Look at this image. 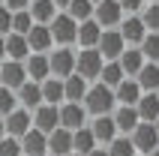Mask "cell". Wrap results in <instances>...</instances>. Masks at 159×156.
I'll list each match as a JSON object with an SVG mask.
<instances>
[{
	"label": "cell",
	"mask_w": 159,
	"mask_h": 156,
	"mask_svg": "<svg viewBox=\"0 0 159 156\" xmlns=\"http://www.w3.org/2000/svg\"><path fill=\"white\" fill-rule=\"evenodd\" d=\"M84 111L90 114V117H105V114H111L114 111V105H117V99H114V90L111 87H105V84H90L87 87V96H84Z\"/></svg>",
	"instance_id": "cell-1"
},
{
	"label": "cell",
	"mask_w": 159,
	"mask_h": 156,
	"mask_svg": "<svg viewBox=\"0 0 159 156\" xmlns=\"http://www.w3.org/2000/svg\"><path fill=\"white\" fill-rule=\"evenodd\" d=\"M102 66H105V60L99 57L96 48H81L78 54H75V75H81L84 81H96L99 72H102Z\"/></svg>",
	"instance_id": "cell-2"
},
{
	"label": "cell",
	"mask_w": 159,
	"mask_h": 156,
	"mask_svg": "<svg viewBox=\"0 0 159 156\" xmlns=\"http://www.w3.org/2000/svg\"><path fill=\"white\" fill-rule=\"evenodd\" d=\"M48 69H51V78H57V81H66L69 75H75V51L72 48L48 51Z\"/></svg>",
	"instance_id": "cell-3"
},
{
	"label": "cell",
	"mask_w": 159,
	"mask_h": 156,
	"mask_svg": "<svg viewBox=\"0 0 159 156\" xmlns=\"http://www.w3.org/2000/svg\"><path fill=\"white\" fill-rule=\"evenodd\" d=\"M48 30H51V39L60 45V48H66V45H72L75 39H78V24H75L66 12L54 15V21L48 24Z\"/></svg>",
	"instance_id": "cell-4"
},
{
	"label": "cell",
	"mask_w": 159,
	"mask_h": 156,
	"mask_svg": "<svg viewBox=\"0 0 159 156\" xmlns=\"http://www.w3.org/2000/svg\"><path fill=\"white\" fill-rule=\"evenodd\" d=\"M129 141H132V147H135L138 156H150L159 147V132L153 129V123H138L135 132L129 135Z\"/></svg>",
	"instance_id": "cell-5"
},
{
	"label": "cell",
	"mask_w": 159,
	"mask_h": 156,
	"mask_svg": "<svg viewBox=\"0 0 159 156\" xmlns=\"http://www.w3.org/2000/svg\"><path fill=\"white\" fill-rule=\"evenodd\" d=\"M123 48H126V42H123V36L117 33V27L114 30H102V36H99V42H96V51H99V57L105 63H114L123 54Z\"/></svg>",
	"instance_id": "cell-6"
},
{
	"label": "cell",
	"mask_w": 159,
	"mask_h": 156,
	"mask_svg": "<svg viewBox=\"0 0 159 156\" xmlns=\"http://www.w3.org/2000/svg\"><path fill=\"white\" fill-rule=\"evenodd\" d=\"M93 21H96L102 30H114L120 21H123V12H120V3L117 0H102L93 6Z\"/></svg>",
	"instance_id": "cell-7"
},
{
	"label": "cell",
	"mask_w": 159,
	"mask_h": 156,
	"mask_svg": "<svg viewBox=\"0 0 159 156\" xmlns=\"http://www.w3.org/2000/svg\"><path fill=\"white\" fill-rule=\"evenodd\" d=\"M60 129L66 132H78L87 126V111H84V105H75V102H63L60 108Z\"/></svg>",
	"instance_id": "cell-8"
},
{
	"label": "cell",
	"mask_w": 159,
	"mask_h": 156,
	"mask_svg": "<svg viewBox=\"0 0 159 156\" xmlns=\"http://www.w3.org/2000/svg\"><path fill=\"white\" fill-rule=\"evenodd\" d=\"M60 105H39L33 111V129L42 135H51L54 129H60Z\"/></svg>",
	"instance_id": "cell-9"
},
{
	"label": "cell",
	"mask_w": 159,
	"mask_h": 156,
	"mask_svg": "<svg viewBox=\"0 0 159 156\" xmlns=\"http://www.w3.org/2000/svg\"><path fill=\"white\" fill-rule=\"evenodd\" d=\"M3 120H6V135L9 138H18V141L33 129V114L24 111V108H15V111L9 114V117H3Z\"/></svg>",
	"instance_id": "cell-10"
},
{
	"label": "cell",
	"mask_w": 159,
	"mask_h": 156,
	"mask_svg": "<svg viewBox=\"0 0 159 156\" xmlns=\"http://www.w3.org/2000/svg\"><path fill=\"white\" fill-rule=\"evenodd\" d=\"M27 48H30V54H48V48L54 45V39H51V30L45 24H33L30 30H27Z\"/></svg>",
	"instance_id": "cell-11"
},
{
	"label": "cell",
	"mask_w": 159,
	"mask_h": 156,
	"mask_svg": "<svg viewBox=\"0 0 159 156\" xmlns=\"http://www.w3.org/2000/svg\"><path fill=\"white\" fill-rule=\"evenodd\" d=\"M117 33L123 36L126 45L138 48V45H141V39L147 36V30H144V24H141V18H138V15H129V18H123V21L117 24Z\"/></svg>",
	"instance_id": "cell-12"
},
{
	"label": "cell",
	"mask_w": 159,
	"mask_h": 156,
	"mask_svg": "<svg viewBox=\"0 0 159 156\" xmlns=\"http://www.w3.org/2000/svg\"><path fill=\"white\" fill-rule=\"evenodd\" d=\"M24 72H27V81L33 84H42L51 78V69H48V54H30L24 60Z\"/></svg>",
	"instance_id": "cell-13"
},
{
	"label": "cell",
	"mask_w": 159,
	"mask_h": 156,
	"mask_svg": "<svg viewBox=\"0 0 159 156\" xmlns=\"http://www.w3.org/2000/svg\"><path fill=\"white\" fill-rule=\"evenodd\" d=\"M24 81H27L24 63H15V60H3V63H0V84H3V87L18 90Z\"/></svg>",
	"instance_id": "cell-14"
},
{
	"label": "cell",
	"mask_w": 159,
	"mask_h": 156,
	"mask_svg": "<svg viewBox=\"0 0 159 156\" xmlns=\"http://www.w3.org/2000/svg\"><path fill=\"white\" fill-rule=\"evenodd\" d=\"M87 129L93 132L96 144H111V141L117 138V126H114V120H111V114H105V117H93V120L87 123Z\"/></svg>",
	"instance_id": "cell-15"
},
{
	"label": "cell",
	"mask_w": 159,
	"mask_h": 156,
	"mask_svg": "<svg viewBox=\"0 0 159 156\" xmlns=\"http://www.w3.org/2000/svg\"><path fill=\"white\" fill-rule=\"evenodd\" d=\"M18 144H21V156H48V135L36 129H30Z\"/></svg>",
	"instance_id": "cell-16"
},
{
	"label": "cell",
	"mask_w": 159,
	"mask_h": 156,
	"mask_svg": "<svg viewBox=\"0 0 159 156\" xmlns=\"http://www.w3.org/2000/svg\"><path fill=\"white\" fill-rule=\"evenodd\" d=\"M15 96H18V105H21L24 111H36V108L42 105V87L33 84V81H24V84L15 90Z\"/></svg>",
	"instance_id": "cell-17"
},
{
	"label": "cell",
	"mask_w": 159,
	"mask_h": 156,
	"mask_svg": "<svg viewBox=\"0 0 159 156\" xmlns=\"http://www.w3.org/2000/svg\"><path fill=\"white\" fill-rule=\"evenodd\" d=\"M114 99H117V105L135 108V102L141 99V87L135 84V78H123V81L114 87Z\"/></svg>",
	"instance_id": "cell-18"
},
{
	"label": "cell",
	"mask_w": 159,
	"mask_h": 156,
	"mask_svg": "<svg viewBox=\"0 0 159 156\" xmlns=\"http://www.w3.org/2000/svg\"><path fill=\"white\" fill-rule=\"evenodd\" d=\"M117 66H120V72L126 78H135L141 72V66H144V54L138 48H123V54L117 57Z\"/></svg>",
	"instance_id": "cell-19"
},
{
	"label": "cell",
	"mask_w": 159,
	"mask_h": 156,
	"mask_svg": "<svg viewBox=\"0 0 159 156\" xmlns=\"http://www.w3.org/2000/svg\"><path fill=\"white\" fill-rule=\"evenodd\" d=\"M87 81L81 75H69L66 81H63V102H75V105H81L84 102V96H87Z\"/></svg>",
	"instance_id": "cell-20"
},
{
	"label": "cell",
	"mask_w": 159,
	"mask_h": 156,
	"mask_svg": "<svg viewBox=\"0 0 159 156\" xmlns=\"http://www.w3.org/2000/svg\"><path fill=\"white\" fill-rule=\"evenodd\" d=\"M135 114L141 123H153L159 117V96L156 93H141V99L135 102Z\"/></svg>",
	"instance_id": "cell-21"
},
{
	"label": "cell",
	"mask_w": 159,
	"mask_h": 156,
	"mask_svg": "<svg viewBox=\"0 0 159 156\" xmlns=\"http://www.w3.org/2000/svg\"><path fill=\"white\" fill-rule=\"evenodd\" d=\"M111 120H114V126H117V132L120 135H132L135 132V126H138V114H135V108H126V105H120L114 114H111Z\"/></svg>",
	"instance_id": "cell-22"
},
{
	"label": "cell",
	"mask_w": 159,
	"mask_h": 156,
	"mask_svg": "<svg viewBox=\"0 0 159 156\" xmlns=\"http://www.w3.org/2000/svg\"><path fill=\"white\" fill-rule=\"evenodd\" d=\"M135 84L141 87V93H156L159 90V63H144L141 72L135 75Z\"/></svg>",
	"instance_id": "cell-23"
},
{
	"label": "cell",
	"mask_w": 159,
	"mask_h": 156,
	"mask_svg": "<svg viewBox=\"0 0 159 156\" xmlns=\"http://www.w3.org/2000/svg\"><path fill=\"white\" fill-rule=\"evenodd\" d=\"M30 18H33V24H51L54 15H57V6H54L51 0H30Z\"/></svg>",
	"instance_id": "cell-24"
},
{
	"label": "cell",
	"mask_w": 159,
	"mask_h": 156,
	"mask_svg": "<svg viewBox=\"0 0 159 156\" xmlns=\"http://www.w3.org/2000/svg\"><path fill=\"white\" fill-rule=\"evenodd\" d=\"M72 153V132L54 129L48 135V156H69Z\"/></svg>",
	"instance_id": "cell-25"
},
{
	"label": "cell",
	"mask_w": 159,
	"mask_h": 156,
	"mask_svg": "<svg viewBox=\"0 0 159 156\" xmlns=\"http://www.w3.org/2000/svg\"><path fill=\"white\" fill-rule=\"evenodd\" d=\"M6 57L15 63H24L27 57H30V48H27V39L18 33H9L6 36Z\"/></svg>",
	"instance_id": "cell-26"
},
{
	"label": "cell",
	"mask_w": 159,
	"mask_h": 156,
	"mask_svg": "<svg viewBox=\"0 0 159 156\" xmlns=\"http://www.w3.org/2000/svg\"><path fill=\"white\" fill-rule=\"evenodd\" d=\"M99 36H102V27L90 18V21H84V24H78V39L75 42H81V48H96Z\"/></svg>",
	"instance_id": "cell-27"
},
{
	"label": "cell",
	"mask_w": 159,
	"mask_h": 156,
	"mask_svg": "<svg viewBox=\"0 0 159 156\" xmlns=\"http://www.w3.org/2000/svg\"><path fill=\"white\" fill-rule=\"evenodd\" d=\"M93 147H99L96 144V138H93V132L84 126V129H78V132H72V153H78V156H87Z\"/></svg>",
	"instance_id": "cell-28"
},
{
	"label": "cell",
	"mask_w": 159,
	"mask_h": 156,
	"mask_svg": "<svg viewBox=\"0 0 159 156\" xmlns=\"http://www.w3.org/2000/svg\"><path fill=\"white\" fill-rule=\"evenodd\" d=\"M39 87H42V105H63V81L48 78Z\"/></svg>",
	"instance_id": "cell-29"
},
{
	"label": "cell",
	"mask_w": 159,
	"mask_h": 156,
	"mask_svg": "<svg viewBox=\"0 0 159 156\" xmlns=\"http://www.w3.org/2000/svg\"><path fill=\"white\" fill-rule=\"evenodd\" d=\"M66 15L75 21V24H84L93 18V3L90 0H72L69 6H66Z\"/></svg>",
	"instance_id": "cell-30"
},
{
	"label": "cell",
	"mask_w": 159,
	"mask_h": 156,
	"mask_svg": "<svg viewBox=\"0 0 159 156\" xmlns=\"http://www.w3.org/2000/svg\"><path fill=\"white\" fill-rule=\"evenodd\" d=\"M138 51L144 54V63H159V33H147L138 45Z\"/></svg>",
	"instance_id": "cell-31"
},
{
	"label": "cell",
	"mask_w": 159,
	"mask_h": 156,
	"mask_svg": "<svg viewBox=\"0 0 159 156\" xmlns=\"http://www.w3.org/2000/svg\"><path fill=\"white\" fill-rule=\"evenodd\" d=\"M123 78H126V75L120 72V66H117V60H114V63H105V66H102V72H99V84H105V87L114 90Z\"/></svg>",
	"instance_id": "cell-32"
},
{
	"label": "cell",
	"mask_w": 159,
	"mask_h": 156,
	"mask_svg": "<svg viewBox=\"0 0 159 156\" xmlns=\"http://www.w3.org/2000/svg\"><path fill=\"white\" fill-rule=\"evenodd\" d=\"M141 24L147 33H159V3H150V6H144L141 9Z\"/></svg>",
	"instance_id": "cell-33"
},
{
	"label": "cell",
	"mask_w": 159,
	"mask_h": 156,
	"mask_svg": "<svg viewBox=\"0 0 159 156\" xmlns=\"http://www.w3.org/2000/svg\"><path fill=\"white\" fill-rule=\"evenodd\" d=\"M105 153H108V156H138V153H135V147H132V141L126 138V135L114 138V141L105 147Z\"/></svg>",
	"instance_id": "cell-34"
},
{
	"label": "cell",
	"mask_w": 159,
	"mask_h": 156,
	"mask_svg": "<svg viewBox=\"0 0 159 156\" xmlns=\"http://www.w3.org/2000/svg\"><path fill=\"white\" fill-rule=\"evenodd\" d=\"M15 108H18V96H15V90H9V87L0 84V117H9Z\"/></svg>",
	"instance_id": "cell-35"
},
{
	"label": "cell",
	"mask_w": 159,
	"mask_h": 156,
	"mask_svg": "<svg viewBox=\"0 0 159 156\" xmlns=\"http://www.w3.org/2000/svg\"><path fill=\"white\" fill-rule=\"evenodd\" d=\"M33 27V18H30V12H12V33L18 36H27V30Z\"/></svg>",
	"instance_id": "cell-36"
},
{
	"label": "cell",
	"mask_w": 159,
	"mask_h": 156,
	"mask_svg": "<svg viewBox=\"0 0 159 156\" xmlns=\"http://www.w3.org/2000/svg\"><path fill=\"white\" fill-rule=\"evenodd\" d=\"M0 156H21V144L18 138H0Z\"/></svg>",
	"instance_id": "cell-37"
},
{
	"label": "cell",
	"mask_w": 159,
	"mask_h": 156,
	"mask_svg": "<svg viewBox=\"0 0 159 156\" xmlns=\"http://www.w3.org/2000/svg\"><path fill=\"white\" fill-rule=\"evenodd\" d=\"M12 33V12L6 6H0V36H9Z\"/></svg>",
	"instance_id": "cell-38"
},
{
	"label": "cell",
	"mask_w": 159,
	"mask_h": 156,
	"mask_svg": "<svg viewBox=\"0 0 159 156\" xmlns=\"http://www.w3.org/2000/svg\"><path fill=\"white\" fill-rule=\"evenodd\" d=\"M117 3H120V12H129V15L144 9V0H117Z\"/></svg>",
	"instance_id": "cell-39"
},
{
	"label": "cell",
	"mask_w": 159,
	"mask_h": 156,
	"mask_svg": "<svg viewBox=\"0 0 159 156\" xmlns=\"http://www.w3.org/2000/svg\"><path fill=\"white\" fill-rule=\"evenodd\" d=\"M3 6H6L9 12H24V9L30 6V0H3Z\"/></svg>",
	"instance_id": "cell-40"
},
{
	"label": "cell",
	"mask_w": 159,
	"mask_h": 156,
	"mask_svg": "<svg viewBox=\"0 0 159 156\" xmlns=\"http://www.w3.org/2000/svg\"><path fill=\"white\" fill-rule=\"evenodd\" d=\"M3 57H6V36H0V63H3Z\"/></svg>",
	"instance_id": "cell-41"
},
{
	"label": "cell",
	"mask_w": 159,
	"mask_h": 156,
	"mask_svg": "<svg viewBox=\"0 0 159 156\" xmlns=\"http://www.w3.org/2000/svg\"><path fill=\"white\" fill-rule=\"evenodd\" d=\"M87 156H108V153H105V150H102V147H93V150H90Z\"/></svg>",
	"instance_id": "cell-42"
},
{
	"label": "cell",
	"mask_w": 159,
	"mask_h": 156,
	"mask_svg": "<svg viewBox=\"0 0 159 156\" xmlns=\"http://www.w3.org/2000/svg\"><path fill=\"white\" fill-rule=\"evenodd\" d=\"M0 138H6V120L0 117Z\"/></svg>",
	"instance_id": "cell-43"
},
{
	"label": "cell",
	"mask_w": 159,
	"mask_h": 156,
	"mask_svg": "<svg viewBox=\"0 0 159 156\" xmlns=\"http://www.w3.org/2000/svg\"><path fill=\"white\" fill-rule=\"evenodd\" d=\"M51 3H54V6H63V9H66V6L72 3V0H51Z\"/></svg>",
	"instance_id": "cell-44"
},
{
	"label": "cell",
	"mask_w": 159,
	"mask_h": 156,
	"mask_svg": "<svg viewBox=\"0 0 159 156\" xmlns=\"http://www.w3.org/2000/svg\"><path fill=\"white\" fill-rule=\"evenodd\" d=\"M153 129H156V132H159V117H156V120H153Z\"/></svg>",
	"instance_id": "cell-45"
},
{
	"label": "cell",
	"mask_w": 159,
	"mask_h": 156,
	"mask_svg": "<svg viewBox=\"0 0 159 156\" xmlns=\"http://www.w3.org/2000/svg\"><path fill=\"white\" fill-rule=\"evenodd\" d=\"M150 156H159V147H156V150H153V153H150Z\"/></svg>",
	"instance_id": "cell-46"
},
{
	"label": "cell",
	"mask_w": 159,
	"mask_h": 156,
	"mask_svg": "<svg viewBox=\"0 0 159 156\" xmlns=\"http://www.w3.org/2000/svg\"><path fill=\"white\" fill-rule=\"evenodd\" d=\"M90 3H93V6H96V3H102V0H90Z\"/></svg>",
	"instance_id": "cell-47"
},
{
	"label": "cell",
	"mask_w": 159,
	"mask_h": 156,
	"mask_svg": "<svg viewBox=\"0 0 159 156\" xmlns=\"http://www.w3.org/2000/svg\"><path fill=\"white\" fill-rule=\"evenodd\" d=\"M150 3H159V0H150Z\"/></svg>",
	"instance_id": "cell-48"
},
{
	"label": "cell",
	"mask_w": 159,
	"mask_h": 156,
	"mask_svg": "<svg viewBox=\"0 0 159 156\" xmlns=\"http://www.w3.org/2000/svg\"><path fill=\"white\" fill-rule=\"evenodd\" d=\"M69 156H78V153H69Z\"/></svg>",
	"instance_id": "cell-49"
},
{
	"label": "cell",
	"mask_w": 159,
	"mask_h": 156,
	"mask_svg": "<svg viewBox=\"0 0 159 156\" xmlns=\"http://www.w3.org/2000/svg\"><path fill=\"white\" fill-rule=\"evenodd\" d=\"M0 6H3V0H0Z\"/></svg>",
	"instance_id": "cell-50"
},
{
	"label": "cell",
	"mask_w": 159,
	"mask_h": 156,
	"mask_svg": "<svg viewBox=\"0 0 159 156\" xmlns=\"http://www.w3.org/2000/svg\"><path fill=\"white\" fill-rule=\"evenodd\" d=\"M156 96H159V90H156Z\"/></svg>",
	"instance_id": "cell-51"
}]
</instances>
